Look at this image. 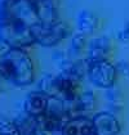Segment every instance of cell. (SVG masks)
<instances>
[{
	"label": "cell",
	"instance_id": "1",
	"mask_svg": "<svg viewBox=\"0 0 129 135\" xmlns=\"http://www.w3.org/2000/svg\"><path fill=\"white\" fill-rule=\"evenodd\" d=\"M39 23L35 0H0V41L8 48L26 49L35 45L34 27Z\"/></svg>",
	"mask_w": 129,
	"mask_h": 135
},
{
	"label": "cell",
	"instance_id": "2",
	"mask_svg": "<svg viewBox=\"0 0 129 135\" xmlns=\"http://www.w3.org/2000/svg\"><path fill=\"white\" fill-rule=\"evenodd\" d=\"M36 70L32 57L25 49L9 48L0 55V79L14 86H29L35 81Z\"/></svg>",
	"mask_w": 129,
	"mask_h": 135
},
{
	"label": "cell",
	"instance_id": "3",
	"mask_svg": "<svg viewBox=\"0 0 129 135\" xmlns=\"http://www.w3.org/2000/svg\"><path fill=\"white\" fill-rule=\"evenodd\" d=\"M72 33L71 26L64 21H57L54 23H39L34 27L35 42L44 48L57 46L61 41L67 39Z\"/></svg>",
	"mask_w": 129,
	"mask_h": 135
},
{
	"label": "cell",
	"instance_id": "4",
	"mask_svg": "<svg viewBox=\"0 0 129 135\" xmlns=\"http://www.w3.org/2000/svg\"><path fill=\"white\" fill-rule=\"evenodd\" d=\"M118 76L116 64L111 62L110 58L88 61L86 79H89L90 84H93L96 88L108 89L114 86L118 81Z\"/></svg>",
	"mask_w": 129,
	"mask_h": 135
},
{
	"label": "cell",
	"instance_id": "5",
	"mask_svg": "<svg viewBox=\"0 0 129 135\" xmlns=\"http://www.w3.org/2000/svg\"><path fill=\"white\" fill-rule=\"evenodd\" d=\"M50 102H52V99L48 95H45L43 91H40V90L31 91L25 98L23 111L30 117L38 118V117H40L42 114H44L48 111Z\"/></svg>",
	"mask_w": 129,
	"mask_h": 135
},
{
	"label": "cell",
	"instance_id": "6",
	"mask_svg": "<svg viewBox=\"0 0 129 135\" xmlns=\"http://www.w3.org/2000/svg\"><path fill=\"white\" fill-rule=\"evenodd\" d=\"M92 120L96 135H120L121 133V124L111 112H98Z\"/></svg>",
	"mask_w": 129,
	"mask_h": 135
},
{
	"label": "cell",
	"instance_id": "7",
	"mask_svg": "<svg viewBox=\"0 0 129 135\" xmlns=\"http://www.w3.org/2000/svg\"><path fill=\"white\" fill-rule=\"evenodd\" d=\"M114 52V44L112 40L107 36H99L94 37L88 41L86 46V59H105L110 58V55Z\"/></svg>",
	"mask_w": 129,
	"mask_h": 135
},
{
	"label": "cell",
	"instance_id": "8",
	"mask_svg": "<svg viewBox=\"0 0 129 135\" xmlns=\"http://www.w3.org/2000/svg\"><path fill=\"white\" fill-rule=\"evenodd\" d=\"M61 135H96L92 117L85 114L74 116L62 129Z\"/></svg>",
	"mask_w": 129,
	"mask_h": 135
},
{
	"label": "cell",
	"instance_id": "9",
	"mask_svg": "<svg viewBox=\"0 0 129 135\" xmlns=\"http://www.w3.org/2000/svg\"><path fill=\"white\" fill-rule=\"evenodd\" d=\"M61 72L67 75L72 80L81 83L88 75V59L86 58H70L67 62L62 64Z\"/></svg>",
	"mask_w": 129,
	"mask_h": 135
},
{
	"label": "cell",
	"instance_id": "10",
	"mask_svg": "<svg viewBox=\"0 0 129 135\" xmlns=\"http://www.w3.org/2000/svg\"><path fill=\"white\" fill-rule=\"evenodd\" d=\"M98 104V97L94 91L86 90V91H81L79 94V97L76 98L74 104L70 107V111L72 112L74 116L77 114H84L88 112H92L97 108Z\"/></svg>",
	"mask_w": 129,
	"mask_h": 135
},
{
	"label": "cell",
	"instance_id": "11",
	"mask_svg": "<svg viewBox=\"0 0 129 135\" xmlns=\"http://www.w3.org/2000/svg\"><path fill=\"white\" fill-rule=\"evenodd\" d=\"M101 20L96 13L90 11H80L76 17V27L77 31L84 35H92L99 28Z\"/></svg>",
	"mask_w": 129,
	"mask_h": 135
},
{
	"label": "cell",
	"instance_id": "12",
	"mask_svg": "<svg viewBox=\"0 0 129 135\" xmlns=\"http://www.w3.org/2000/svg\"><path fill=\"white\" fill-rule=\"evenodd\" d=\"M106 99L108 100L110 108H112L115 112H120L124 108V91L119 85H114L106 89Z\"/></svg>",
	"mask_w": 129,
	"mask_h": 135
},
{
	"label": "cell",
	"instance_id": "13",
	"mask_svg": "<svg viewBox=\"0 0 129 135\" xmlns=\"http://www.w3.org/2000/svg\"><path fill=\"white\" fill-rule=\"evenodd\" d=\"M38 89L40 91H43L45 95H48L52 100L57 99V83H56V75L52 73H45L43 77L40 79L39 85H38Z\"/></svg>",
	"mask_w": 129,
	"mask_h": 135
},
{
	"label": "cell",
	"instance_id": "14",
	"mask_svg": "<svg viewBox=\"0 0 129 135\" xmlns=\"http://www.w3.org/2000/svg\"><path fill=\"white\" fill-rule=\"evenodd\" d=\"M86 46H88L86 35L81 33V32L74 33L71 37V41H70V57L77 58L83 52H86Z\"/></svg>",
	"mask_w": 129,
	"mask_h": 135
},
{
	"label": "cell",
	"instance_id": "15",
	"mask_svg": "<svg viewBox=\"0 0 129 135\" xmlns=\"http://www.w3.org/2000/svg\"><path fill=\"white\" fill-rule=\"evenodd\" d=\"M0 135H22L16 120L0 118Z\"/></svg>",
	"mask_w": 129,
	"mask_h": 135
},
{
	"label": "cell",
	"instance_id": "16",
	"mask_svg": "<svg viewBox=\"0 0 129 135\" xmlns=\"http://www.w3.org/2000/svg\"><path fill=\"white\" fill-rule=\"evenodd\" d=\"M116 70L119 75L129 79V61H119L116 63Z\"/></svg>",
	"mask_w": 129,
	"mask_h": 135
},
{
	"label": "cell",
	"instance_id": "17",
	"mask_svg": "<svg viewBox=\"0 0 129 135\" xmlns=\"http://www.w3.org/2000/svg\"><path fill=\"white\" fill-rule=\"evenodd\" d=\"M116 39L119 41L121 42H125V44H129V22L118 32L116 35Z\"/></svg>",
	"mask_w": 129,
	"mask_h": 135
},
{
	"label": "cell",
	"instance_id": "18",
	"mask_svg": "<svg viewBox=\"0 0 129 135\" xmlns=\"http://www.w3.org/2000/svg\"><path fill=\"white\" fill-rule=\"evenodd\" d=\"M27 135H49V133H48V131H45L44 129H42L39 125L36 124V126H35V127H34V129H32Z\"/></svg>",
	"mask_w": 129,
	"mask_h": 135
},
{
	"label": "cell",
	"instance_id": "19",
	"mask_svg": "<svg viewBox=\"0 0 129 135\" xmlns=\"http://www.w3.org/2000/svg\"><path fill=\"white\" fill-rule=\"evenodd\" d=\"M35 1H40V0H35Z\"/></svg>",
	"mask_w": 129,
	"mask_h": 135
},
{
	"label": "cell",
	"instance_id": "20",
	"mask_svg": "<svg viewBox=\"0 0 129 135\" xmlns=\"http://www.w3.org/2000/svg\"><path fill=\"white\" fill-rule=\"evenodd\" d=\"M0 80H1V79H0Z\"/></svg>",
	"mask_w": 129,
	"mask_h": 135
}]
</instances>
